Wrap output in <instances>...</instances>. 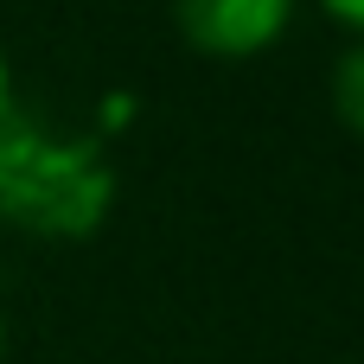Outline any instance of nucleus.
Wrapping results in <instances>:
<instances>
[{"instance_id": "nucleus-6", "label": "nucleus", "mask_w": 364, "mask_h": 364, "mask_svg": "<svg viewBox=\"0 0 364 364\" xmlns=\"http://www.w3.org/2000/svg\"><path fill=\"white\" fill-rule=\"evenodd\" d=\"M0 352H6V326H0Z\"/></svg>"}, {"instance_id": "nucleus-4", "label": "nucleus", "mask_w": 364, "mask_h": 364, "mask_svg": "<svg viewBox=\"0 0 364 364\" xmlns=\"http://www.w3.org/2000/svg\"><path fill=\"white\" fill-rule=\"evenodd\" d=\"M326 6H333L346 26H364V0H326Z\"/></svg>"}, {"instance_id": "nucleus-1", "label": "nucleus", "mask_w": 364, "mask_h": 364, "mask_svg": "<svg viewBox=\"0 0 364 364\" xmlns=\"http://www.w3.org/2000/svg\"><path fill=\"white\" fill-rule=\"evenodd\" d=\"M115 198V173L90 134H51L32 115H0V224L26 237H90Z\"/></svg>"}, {"instance_id": "nucleus-5", "label": "nucleus", "mask_w": 364, "mask_h": 364, "mask_svg": "<svg viewBox=\"0 0 364 364\" xmlns=\"http://www.w3.org/2000/svg\"><path fill=\"white\" fill-rule=\"evenodd\" d=\"M13 109V96H6V58H0V115Z\"/></svg>"}, {"instance_id": "nucleus-3", "label": "nucleus", "mask_w": 364, "mask_h": 364, "mask_svg": "<svg viewBox=\"0 0 364 364\" xmlns=\"http://www.w3.org/2000/svg\"><path fill=\"white\" fill-rule=\"evenodd\" d=\"M333 109L352 134H364V45H352L333 70Z\"/></svg>"}, {"instance_id": "nucleus-2", "label": "nucleus", "mask_w": 364, "mask_h": 364, "mask_svg": "<svg viewBox=\"0 0 364 364\" xmlns=\"http://www.w3.org/2000/svg\"><path fill=\"white\" fill-rule=\"evenodd\" d=\"M173 19L205 58H256L288 32L294 0H173Z\"/></svg>"}]
</instances>
